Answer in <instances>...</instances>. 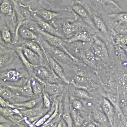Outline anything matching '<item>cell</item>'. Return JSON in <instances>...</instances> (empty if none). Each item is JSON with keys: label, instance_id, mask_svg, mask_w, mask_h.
Returning a JSON list of instances; mask_svg holds the SVG:
<instances>
[{"label": "cell", "instance_id": "cell-1", "mask_svg": "<svg viewBox=\"0 0 127 127\" xmlns=\"http://www.w3.org/2000/svg\"><path fill=\"white\" fill-rule=\"evenodd\" d=\"M77 62L76 64L66 65L64 70L71 72V79L70 83L76 88H81L88 91L95 89V73L91 72L93 70L87 65Z\"/></svg>", "mask_w": 127, "mask_h": 127}, {"label": "cell", "instance_id": "cell-2", "mask_svg": "<svg viewBox=\"0 0 127 127\" xmlns=\"http://www.w3.org/2000/svg\"><path fill=\"white\" fill-rule=\"evenodd\" d=\"M0 78L4 82L11 83L16 86L25 84L30 76L27 71L23 69H9L0 73Z\"/></svg>", "mask_w": 127, "mask_h": 127}, {"label": "cell", "instance_id": "cell-3", "mask_svg": "<svg viewBox=\"0 0 127 127\" xmlns=\"http://www.w3.org/2000/svg\"><path fill=\"white\" fill-rule=\"evenodd\" d=\"M13 3L14 8L16 14L17 20V25L14 32V37L13 43H16L18 38V32L20 28L29 20L32 19L31 12L23 7L22 8L19 4L17 0L12 1Z\"/></svg>", "mask_w": 127, "mask_h": 127}, {"label": "cell", "instance_id": "cell-4", "mask_svg": "<svg viewBox=\"0 0 127 127\" xmlns=\"http://www.w3.org/2000/svg\"><path fill=\"white\" fill-rule=\"evenodd\" d=\"M33 26V30H35L42 38L50 45L63 50L74 61L78 59L70 53L67 49L62 38L50 34L42 30L37 25Z\"/></svg>", "mask_w": 127, "mask_h": 127}, {"label": "cell", "instance_id": "cell-5", "mask_svg": "<svg viewBox=\"0 0 127 127\" xmlns=\"http://www.w3.org/2000/svg\"><path fill=\"white\" fill-rule=\"evenodd\" d=\"M34 77L44 82L62 83L61 80L57 76L50 67L43 64L34 66Z\"/></svg>", "mask_w": 127, "mask_h": 127}, {"label": "cell", "instance_id": "cell-6", "mask_svg": "<svg viewBox=\"0 0 127 127\" xmlns=\"http://www.w3.org/2000/svg\"><path fill=\"white\" fill-rule=\"evenodd\" d=\"M75 51L83 63L96 72L97 67V62L99 59L91 47L85 49L76 48Z\"/></svg>", "mask_w": 127, "mask_h": 127}, {"label": "cell", "instance_id": "cell-7", "mask_svg": "<svg viewBox=\"0 0 127 127\" xmlns=\"http://www.w3.org/2000/svg\"><path fill=\"white\" fill-rule=\"evenodd\" d=\"M93 42L90 47L96 56L99 59L106 61L109 58L106 45L101 40L96 36L93 38Z\"/></svg>", "mask_w": 127, "mask_h": 127}, {"label": "cell", "instance_id": "cell-8", "mask_svg": "<svg viewBox=\"0 0 127 127\" xmlns=\"http://www.w3.org/2000/svg\"><path fill=\"white\" fill-rule=\"evenodd\" d=\"M66 84L46 82L44 85V91L55 98L64 94L63 92L67 88Z\"/></svg>", "mask_w": 127, "mask_h": 127}, {"label": "cell", "instance_id": "cell-9", "mask_svg": "<svg viewBox=\"0 0 127 127\" xmlns=\"http://www.w3.org/2000/svg\"><path fill=\"white\" fill-rule=\"evenodd\" d=\"M43 51L47 62L55 74L65 83L70 84V82L66 78L61 66L52 57L44 51Z\"/></svg>", "mask_w": 127, "mask_h": 127}, {"label": "cell", "instance_id": "cell-10", "mask_svg": "<svg viewBox=\"0 0 127 127\" xmlns=\"http://www.w3.org/2000/svg\"><path fill=\"white\" fill-rule=\"evenodd\" d=\"M32 19L35 21L38 26L46 32L61 38L64 37L63 35L58 32L57 30L49 23L38 16L32 11L31 12Z\"/></svg>", "mask_w": 127, "mask_h": 127}, {"label": "cell", "instance_id": "cell-11", "mask_svg": "<svg viewBox=\"0 0 127 127\" xmlns=\"http://www.w3.org/2000/svg\"><path fill=\"white\" fill-rule=\"evenodd\" d=\"M7 86L18 95L28 98L34 95L31 88L29 79L25 84L22 86L7 85Z\"/></svg>", "mask_w": 127, "mask_h": 127}, {"label": "cell", "instance_id": "cell-12", "mask_svg": "<svg viewBox=\"0 0 127 127\" xmlns=\"http://www.w3.org/2000/svg\"><path fill=\"white\" fill-rule=\"evenodd\" d=\"M0 96L7 100L16 99L22 100L23 101L28 100V98L18 95L12 91L7 86H0Z\"/></svg>", "mask_w": 127, "mask_h": 127}, {"label": "cell", "instance_id": "cell-13", "mask_svg": "<svg viewBox=\"0 0 127 127\" xmlns=\"http://www.w3.org/2000/svg\"><path fill=\"white\" fill-rule=\"evenodd\" d=\"M23 55L27 60L34 66L42 64L40 58L34 52L26 47L19 46Z\"/></svg>", "mask_w": 127, "mask_h": 127}, {"label": "cell", "instance_id": "cell-14", "mask_svg": "<svg viewBox=\"0 0 127 127\" xmlns=\"http://www.w3.org/2000/svg\"><path fill=\"white\" fill-rule=\"evenodd\" d=\"M32 11L37 14H38L46 21H53L62 16L60 13L43 8H39Z\"/></svg>", "mask_w": 127, "mask_h": 127}, {"label": "cell", "instance_id": "cell-15", "mask_svg": "<svg viewBox=\"0 0 127 127\" xmlns=\"http://www.w3.org/2000/svg\"><path fill=\"white\" fill-rule=\"evenodd\" d=\"M21 43L22 46L29 48L37 54L40 58L43 64L45 55L41 47L38 43L35 41L27 40L22 41Z\"/></svg>", "mask_w": 127, "mask_h": 127}, {"label": "cell", "instance_id": "cell-16", "mask_svg": "<svg viewBox=\"0 0 127 127\" xmlns=\"http://www.w3.org/2000/svg\"><path fill=\"white\" fill-rule=\"evenodd\" d=\"M91 34L88 31L84 30L78 31L72 37L67 39L69 43L76 41L89 42L92 40Z\"/></svg>", "mask_w": 127, "mask_h": 127}, {"label": "cell", "instance_id": "cell-17", "mask_svg": "<svg viewBox=\"0 0 127 127\" xmlns=\"http://www.w3.org/2000/svg\"><path fill=\"white\" fill-rule=\"evenodd\" d=\"M113 106L106 98H104L103 100L102 108L107 120L111 125L114 126V111Z\"/></svg>", "mask_w": 127, "mask_h": 127}, {"label": "cell", "instance_id": "cell-18", "mask_svg": "<svg viewBox=\"0 0 127 127\" xmlns=\"http://www.w3.org/2000/svg\"><path fill=\"white\" fill-rule=\"evenodd\" d=\"M16 51L21 62L26 68L30 77H33V69L34 66L31 64L25 57L21 49L19 46L16 47Z\"/></svg>", "mask_w": 127, "mask_h": 127}, {"label": "cell", "instance_id": "cell-19", "mask_svg": "<svg viewBox=\"0 0 127 127\" xmlns=\"http://www.w3.org/2000/svg\"><path fill=\"white\" fill-rule=\"evenodd\" d=\"M29 80L34 95L37 96L42 95L44 91L43 85L34 77H30Z\"/></svg>", "mask_w": 127, "mask_h": 127}, {"label": "cell", "instance_id": "cell-20", "mask_svg": "<svg viewBox=\"0 0 127 127\" xmlns=\"http://www.w3.org/2000/svg\"><path fill=\"white\" fill-rule=\"evenodd\" d=\"M80 25V24L79 22L67 21L63 23L62 28L64 33L70 35L77 30Z\"/></svg>", "mask_w": 127, "mask_h": 127}, {"label": "cell", "instance_id": "cell-21", "mask_svg": "<svg viewBox=\"0 0 127 127\" xmlns=\"http://www.w3.org/2000/svg\"><path fill=\"white\" fill-rule=\"evenodd\" d=\"M19 32L21 37L30 40L36 41L40 37H38L37 35L32 31V30L28 28L20 27Z\"/></svg>", "mask_w": 127, "mask_h": 127}, {"label": "cell", "instance_id": "cell-22", "mask_svg": "<svg viewBox=\"0 0 127 127\" xmlns=\"http://www.w3.org/2000/svg\"><path fill=\"white\" fill-rule=\"evenodd\" d=\"M0 11L2 14L11 16L13 14V9L11 3L7 0L0 1Z\"/></svg>", "mask_w": 127, "mask_h": 127}, {"label": "cell", "instance_id": "cell-23", "mask_svg": "<svg viewBox=\"0 0 127 127\" xmlns=\"http://www.w3.org/2000/svg\"><path fill=\"white\" fill-rule=\"evenodd\" d=\"M92 19L96 28L102 32L106 36L107 33V26L102 20L99 16L93 15Z\"/></svg>", "mask_w": 127, "mask_h": 127}, {"label": "cell", "instance_id": "cell-24", "mask_svg": "<svg viewBox=\"0 0 127 127\" xmlns=\"http://www.w3.org/2000/svg\"><path fill=\"white\" fill-rule=\"evenodd\" d=\"M55 109V104L53 101L52 106L49 111L35 123L34 125L35 127H38L43 125L53 114Z\"/></svg>", "mask_w": 127, "mask_h": 127}, {"label": "cell", "instance_id": "cell-25", "mask_svg": "<svg viewBox=\"0 0 127 127\" xmlns=\"http://www.w3.org/2000/svg\"><path fill=\"white\" fill-rule=\"evenodd\" d=\"M73 96L83 100H91L93 97L86 90L81 88H76L74 92Z\"/></svg>", "mask_w": 127, "mask_h": 127}, {"label": "cell", "instance_id": "cell-26", "mask_svg": "<svg viewBox=\"0 0 127 127\" xmlns=\"http://www.w3.org/2000/svg\"><path fill=\"white\" fill-rule=\"evenodd\" d=\"M104 96L111 103L116 111L119 114H121L119 97L117 96L110 94H104Z\"/></svg>", "mask_w": 127, "mask_h": 127}, {"label": "cell", "instance_id": "cell-27", "mask_svg": "<svg viewBox=\"0 0 127 127\" xmlns=\"http://www.w3.org/2000/svg\"><path fill=\"white\" fill-rule=\"evenodd\" d=\"M12 104L20 110H23L25 108L29 109L33 108L36 106V101L35 100L32 99Z\"/></svg>", "mask_w": 127, "mask_h": 127}, {"label": "cell", "instance_id": "cell-28", "mask_svg": "<svg viewBox=\"0 0 127 127\" xmlns=\"http://www.w3.org/2000/svg\"><path fill=\"white\" fill-rule=\"evenodd\" d=\"M0 29V37L5 43L8 45L12 42L11 34L10 30L6 27L2 26Z\"/></svg>", "mask_w": 127, "mask_h": 127}, {"label": "cell", "instance_id": "cell-29", "mask_svg": "<svg viewBox=\"0 0 127 127\" xmlns=\"http://www.w3.org/2000/svg\"><path fill=\"white\" fill-rule=\"evenodd\" d=\"M93 116L94 120L98 122L103 123L105 122L107 119L105 114L100 111L95 109L93 112Z\"/></svg>", "mask_w": 127, "mask_h": 127}, {"label": "cell", "instance_id": "cell-30", "mask_svg": "<svg viewBox=\"0 0 127 127\" xmlns=\"http://www.w3.org/2000/svg\"><path fill=\"white\" fill-rule=\"evenodd\" d=\"M72 9L80 16L84 18H88L87 12L82 5L78 4L74 5L72 6Z\"/></svg>", "mask_w": 127, "mask_h": 127}, {"label": "cell", "instance_id": "cell-31", "mask_svg": "<svg viewBox=\"0 0 127 127\" xmlns=\"http://www.w3.org/2000/svg\"><path fill=\"white\" fill-rule=\"evenodd\" d=\"M42 96L43 106L46 109H50L52 104L51 100L52 96L44 91H43Z\"/></svg>", "mask_w": 127, "mask_h": 127}, {"label": "cell", "instance_id": "cell-32", "mask_svg": "<svg viewBox=\"0 0 127 127\" xmlns=\"http://www.w3.org/2000/svg\"><path fill=\"white\" fill-rule=\"evenodd\" d=\"M70 100L72 106L74 109L79 110L82 108V103L78 99L72 96L71 97Z\"/></svg>", "mask_w": 127, "mask_h": 127}, {"label": "cell", "instance_id": "cell-33", "mask_svg": "<svg viewBox=\"0 0 127 127\" xmlns=\"http://www.w3.org/2000/svg\"><path fill=\"white\" fill-rule=\"evenodd\" d=\"M0 102L1 107L5 108H9L12 109H20L17 107L12 104H11L9 101L5 100L0 96Z\"/></svg>", "mask_w": 127, "mask_h": 127}, {"label": "cell", "instance_id": "cell-34", "mask_svg": "<svg viewBox=\"0 0 127 127\" xmlns=\"http://www.w3.org/2000/svg\"><path fill=\"white\" fill-rule=\"evenodd\" d=\"M62 117L67 127H73L72 118L70 114L68 112H65L63 114Z\"/></svg>", "mask_w": 127, "mask_h": 127}, {"label": "cell", "instance_id": "cell-35", "mask_svg": "<svg viewBox=\"0 0 127 127\" xmlns=\"http://www.w3.org/2000/svg\"><path fill=\"white\" fill-rule=\"evenodd\" d=\"M72 118H73L76 125L79 126L81 125L83 122V119L74 110L72 111Z\"/></svg>", "mask_w": 127, "mask_h": 127}, {"label": "cell", "instance_id": "cell-36", "mask_svg": "<svg viewBox=\"0 0 127 127\" xmlns=\"http://www.w3.org/2000/svg\"><path fill=\"white\" fill-rule=\"evenodd\" d=\"M117 17L119 20L127 22V13H122L117 14Z\"/></svg>", "mask_w": 127, "mask_h": 127}, {"label": "cell", "instance_id": "cell-37", "mask_svg": "<svg viewBox=\"0 0 127 127\" xmlns=\"http://www.w3.org/2000/svg\"><path fill=\"white\" fill-rule=\"evenodd\" d=\"M123 83L124 85L127 87V75H125L123 78Z\"/></svg>", "mask_w": 127, "mask_h": 127}, {"label": "cell", "instance_id": "cell-38", "mask_svg": "<svg viewBox=\"0 0 127 127\" xmlns=\"http://www.w3.org/2000/svg\"><path fill=\"white\" fill-rule=\"evenodd\" d=\"M87 127H97L95 125L92 124L89 125Z\"/></svg>", "mask_w": 127, "mask_h": 127}, {"label": "cell", "instance_id": "cell-39", "mask_svg": "<svg viewBox=\"0 0 127 127\" xmlns=\"http://www.w3.org/2000/svg\"><path fill=\"white\" fill-rule=\"evenodd\" d=\"M62 124L61 122H59L58 124V125L56 127H62Z\"/></svg>", "mask_w": 127, "mask_h": 127}, {"label": "cell", "instance_id": "cell-40", "mask_svg": "<svg viewBox=\"0 0 127 127\" xmlns=\"http://www.w3.org/2000/svg\"><path fill=\"white\" fill-rule=\"evenodd\" d=\"M16 124H17L20 127H27L23 125L22 124H19V123H18Z\"/></svg>", "mask_w": 127, "mask_h": 127}, {"label": "cell", "instance_id": "cell-41", "mask_svg": "<svg viewBox=\"0 0 127 127\" xmlns=\"http://www.w3.org/2000/svg\"><path fill=\"white\" fill-rule=\"evenodd\" d=\"M58 123L57 124V123H56L52 126L49 127H56L58 125Z\"/></svg>", "mask_w": 127, "mask_h": 127}, {"label": "cell", "instance_id": "cell-42", "mask_svg": "<svg viewBox=\"0 0 127 127\" xmlns=\"http://www.w3.org/2000/svg\"><path fill=\"white\" fill-rule=\"evenodd\" d=\"M125 52L126 55L127 56V47L125 49Z\"/></svg>", "mask_w": 127, "mask_h": 127}]
</instances>
